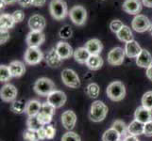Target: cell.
Here are the masks:
<instances>
[{"label":"cell","instance_id":"cell-1","mask_svg":"<svg viewBox=\"0 0 152 141\" xmlns=\"http://www.w3.org/2000/svg\"><path fill=\"white\" fill-rule=\"evenodd\" d=\"M108 106L101 101H96L92 103L89 118L94 122H100L104 121L108 114Z\"/></svg>","mask_w":152,"mask_h":141},{"label":"cell","instance_id":"cell-2","mask_svg":"<svg viewBox=\"0 0 152 141\" xmlns=\"http://www.w3.org/2000/svg\"><path fill=\"white\" fill-rule=\"evenodd\" d=\"M107 95L113 102L122 101L126 96V87L120 81L112 82L107 87Z\"/></svg>","mask_w":152,"mask_h":141},{"label":"cell","instance_id":"cell-3","mask_svg":"<svg viewBox=\"0 0 152 141\" xmlns=\"http://www.w3.org/2000/svg\"><path fill=\"white\" fill-rule=\"evenodd\" d=\"M49 12L51 16L56 20L64 19L69 13L67 4L64 0H51L49 4Z\"/></svg>","mask_w":152,"mask_h":141},{"label":"cell","instance_id":"cell-4","mask_svg":"<svg viewBox=\"0 0 152 141\" xmlns=\"http://www.w3.org/2000/svg\"><path fill=\"white\" fill-rule=\"evenodd\" d=\"M55 88L53 81L46 77L39 78L34 84V91L40 96H48L51 92L56 90Z\"/></svg>","mask_w":152,"mask_h":141},{"label":"cell","instance_id":"cell-5","mask_svg":"<svg viewBox=\"0 0 152 141\" xmlns=\"http://www.w3.org/2000/svg\"><path fill=\"white\" fill-rule=\"evenodd\" d=\"M55 109L56 108L52 106L48 102L42 103L41 110L36 117H37L38 121L43 124L44 126L45 125H48L51 122L52 118H53L55 114Z\"/></svg>","mask_w":152,"mask_h":141},{"label":"cell","instance_id":"cell-6","mask_svg":"<svg viewBox=\"0 0 152 141\" xmlns=\"http://www.w3.org/2000/svg\"><path fill=\"white\" fill-rule=\"evenodd\" d=\"M61 80L65 86L71 88H77L80 87V77L75 71L71 69H64L61 72Z\"/></svg>","mask_w":152,"mask_h":141},{"label":"cell","instance_id":"cell-7","mask_svg":"<svg viewBox=\"0 0 152 141\" xmlns=\"http://www.w3.org/2000/svg\"><path fill=\"white\" fill-rule=\"evenodd\" d=\"M69 16L73 23L77 25H84L87 19V12L82 6H74L69 12Z\"/></svg>","mask_w":152,"mask_h":141},{"label":"cell","instance_id":"cell-8","mask_svg":"<svg viewBox=\"0 0 152 141\" xmlns=\"http://www.w3.org/2000/svg\"><path fill=\"white\" fill-rule=\"evenodd\" d=\"M151 23L149 19L143 14H138L133 18L132 22V27L136 31V32L143 33L150 29Z\"/></svg>","mask_w":152,"mask_h":141},{"label":"cell","instance_id":"cell-9","mask_svg":"<svg viewBox=\"0 0 152 141\" xmlns=\"http://www.w3.org/2000/svg\"><path fill=\"white\" fill-rule=\"evenodd\" d=\"M125 49L121 47L113 48L108 54V63L112 66H120L123 64L125 59Z\"/></svg>","mask_w":152,"mask_h":141},{"label":"cell","instance_id":"cell-10","mask_svg":"<svg viewBox=\"0 0 152 141\" xmlns=\"http://www.w3.org/2000/svg\"><path fill=\"white\" fill-rule=\"evenodd\" d=\"M44 55L37 47H28L25 53V61L28 65H36L43 60Z\"/></svg>","mask_w":152,"mask_h":141},{"label":"cell","instance_id":"cell-11","mask_svg":"<svg viewBox=\"0 0 152 141\" xmlns=\"http://www.w3.org/2000/svg\"><path fill=\"white\" fill-rule=\"evenodd\" d=\"M66 94L61 90H54L48 96V103L55 108H60L64 106V103H66Z\"/></svg>","mask_w":152,"mask_h":141},{"label":"cell","instance_id":"cell-12","mask_svg":"<svg viewBox=\"0 0 152 141\" xmlns=\"http://www.w3.org/2000/svg\"><path fill=\"white\" fill-rule=\"evenodd\" d=\"M17 88L12 84H6L0 90V97L4 102H13L17 97Z\"/></svg>","mask_w":152,"mask_h":141},{"label":"cell","instance_id":"cell-13","mask_svg":"<svg viewBox=\"0 0 152 141\" xmlns=\"http://www.w3.org/2000/svg\"><path fill=\"white\" fill-rule=\"evenodd\" d=\"M45 36L40 31H30L27 36V43L28 47H38L45 43Z\"/></svg>","mask_w":152,"mask_h":141},{"label":"cell","instance_id":"cell-14","mask_svg":"<svg viewBox=\"0 0 152 141\" xmlns=\"http://www.w3.org/2000/svg\"><path fill=\"white\" fill-rule=\"evenodd\" d=\"M61 123L64 125V127L71 131L74 129L77 123V115L74 111L72 110H66L61 114Z\"/></svg>","mask_w":152,"mask_h":141},{"label":"cell","instance_id":"cell-15","mask_svg":"<svg viewBox=\"0 0 152 141\" xmlns=\"http://www.w3.org/2000/svg\"><path fill=\"white\" fill-rule=\"evenodd\" d=\"M122 8L129 14L138 15L142 10V2L140 0H125Z\"/></svg>","mask_w":152,"mask_h":141},{"label":"cell","instance_id":"cell-16","mask_svg":"<svg viewBox=\"0 0 152 141\" xmlns=\"http://www.w3.org/2000/svg\"><path fill=\"white\" fill-rule=\"evenodd\" d=\"M45 19L40 14L32 15L28 20V27L31 31H42L45 27Z\"/></svg>","mask_w":152,"mask_h":141},{"label":"cell","instance_id":"cell-17","mask_svg":"<svg viewBox=\"0 0 152 141\" xmlns=\"http://www.w3.org/2000/svg\"><path fill=\"white\" fill-rule=\"evenodd\" d=\"M55 48H56L57 53L59 54V56L62 59H70L72 56H74L73 48L70 46L69 43H65V41H59Z\"/></svg>","mask_w":152,"mask_h":141},{"label":"cell","instance_id":"cell-18","mask_svg":"<svg viewBox=\"0 0 152 141\" xmlns=\"http://www.w3.org/2000/svg\"><path fill=\"white\" fill-rule=\"evenodd\" d=\"M134 119L144 124L152 121V110H149L144 106L138 107L134 113Z\"/></svg>","mask_w":152,"mask_h":141},{"label":"cell","instance_id":"cell-19","mask_svg":"<svg viewBox=\"0 0 152 141\" xmlns=\"http://www.w3.org/2000/svg\"><path fill=\"white\" fill-rule=\"evenodd\" d=\"M45 62L51 68H59L62 64V59L57 53L56 48H52L45 55Z\"/></svg>","mask_w":152,"mask_h":141},{"label":"cell","instance_id":"cell-20","mask_svg":"<svg viewBox=\"0 0 152 141\" xmlns=\"http://www.w3.org/2000/svg\"><path fill=\"white\" fill-rule=\"evenodd\" d=\"M136 64L141 68H148L152 65V56L148 50L142 49L139 56L136 57Z\"/></svg>","mask_w":152,"mask_h":141},{"label":"cell","instance_id":"cell-21","mask_svg":"<svg viewBox=\"0 0 152 141\" xmlns=\"http://www.w3.org/2000/svg\"><path fill=\"white\" fill-rule=\"evenodd\" d=\"M142 51V48L139 45V43L136 40H132L129 41V43H126L125 45V53L126 56L130 59H133V57H137L139 54Z\"/></svg>","mask_w":152,"mask_h":141},{"label":"cell","instance_id":"cell-22","mask_svg":"<svg viewBox=\"0 0 152 141\" xmlns=\"http://www.w3.org/2000/svg\"><path fill=\"white\" fill-rule=\"evenodd\" d=\"M84 47L91 55H99L103 49L102 43L98 39H92L88 40Z\"/></svg>","mask_w":152,"mask_h":141},{"label":"cell","instance_id":"cell-23","mask_svg":"<svg viewBox=\"0 0 152 141\" xmlns=\"http://www.w3.org/2000/svg\"><path fill=\"white\" fill-rule=\"evenodd\" d=\"M9 68H10V74H12V77L22 76L26 72V67H25L24 63L21 61H18V60L10 62L9 65Z\"/></svg>","mask_w":152,"mask_h":141},{"label":"cell","instance_id":"cell-24","mask_svg":"<svg viewBox=\"0 0 152 141\" xmlns=\"http://www.w3.org/2000/svg\"><path fill=\"white\" fill-rule=\"evenodd\" d=\"M91 54L89 53L85 47H80L74 51V59L77 62L80 64H86Z\"/></svg>","mask_w":152,"mask_h":141},{"label":"cell","instance_id":"cell-25","mask_svg":"<svg viewBox=\"0 0 152 141\" xmlns=\"http://www.w3.org/2000/svg\"><path fill=\"white\" fill-rule=\"evenodd\" d=\"M144 130H145V124L138 121H136V119L132 121L128 125L129 134L134 135V137L143 134H144Z\"/></svg>","mask_w":152,"mask_h":141},{"label":"cell","instance_id":"cell-26","mask_svg":"<svg viewBox=\"0 0 152 141\" xmlns=\"http://www.w3.org/2000/svg\"><path fill=\"white\" fill-rule=\"evenodd\" d=\"M103 59L99 55H91L86 62V66L92 71H97L103 66Z\"/></svg>","mask_w":152,"mask_h":141},{"label":"cell","instance_id":"cell-27","mask_svg":"<svg viewBox=\"0 0 152 141\" xmlns=\"http://www.w3.org/2000/svg\"><path fill=\"white\" fill-rule=\"evenodd\" d=\"M42 107V103L37 100H30L27 103L26 113L28 117H36L39 114Z\"/></svg>","mask_w":152,"mask_h":141},{"label":"cell","instance_id":"cell-28","mask_svg":"<svg viewBox=\"0 0 152 141\" xmlns=\"http://www.w3.org/2000/svg\"><path fill=\"white\" fill-rule=\"evenodd\" d=\"M15 25L12 14L3 13L0 15V30H9Z\"/></svg>","mask_w":152,"mask_h":141},{"label":"cell","instance_id":"cell-29","mask_svg":"<svg viewBox=\"0 0 152 141\" xmlns=\"http://www.w3.org/2000/svg\"><path fill=\"white\" fill-rule=\"evenodd\" d=\"M116 36L118 40H120L121 41H124V43H129V41L133 40V34L132 32V30L129 27L124 25V27L120 29L118 32L116 33Z\"/></svg>","mask_w":152,"mask_h":141},{"label":"cell","instance_id":"cell-30","mask_svg":"<svg viewBox=\"0 0 152 141\" xmlns=\"http://www.w3.org/2000/svg\"><path fill=\"white\" fill-rule=\"evenodd\" d=\"M27 109V103L23 100H15L10 104V110L15 114L26 113Z\"/></svg>","mask_w":152,"mask_h":141},{"label":"cell","instance_id":"cell-31","mask_svg":"<svg viewBox=\"0 0 152 141\" xmlns=\"http://www.w3.org/2000/svg\"><path fill=\"white\" fill-rule=\"evenodd\" d=\"M120 138H121V135L113 128L108 129L102 135V141H118Z\"/></svg>","mask_w":152,"mask_h":141},{"label":"cell","instance_id":"cell-32","mask_svg":"<svg viewBox=\"0 0 152 141\" xmlns=\"http://www.w3.org/2000/svg\"><path fill=\"white\" fill-rule=\"evenodd\" d=\"M112 128L116 130V131L120 134V135H121V137H123V138H125L127 135H129L128 126L122 121H115L112 125Z\"/></svg>","mask_w":152,"mask_h":141},{"label":"cell","instance_id":"cell-33","mask_svg":"<svg viewBox=\"0 0 152 141\" xmlns=\"http://www.w3.org/2000/svg\"><path fill=\"white\" fill-rule=\"evenodd\" d=\"M27 124H28V129L36 132H38L42 127H44V125L38 121L37 117H28Z\"/></svg>","mask_w":152,"mask_h":141},{"label":"cell","instance_id":"cell-34","mask_svg":"<svg viewBox=\"0 0 152 141\" xmlns=\"http://www.w3.org/2000/svg\"><path fill=\"white\" fill-rule=\"evenodd\" d=\"M87 94L88 96L92 99H96L99 96V92H100V88L99 86L96 83H91L87 87Z\"/></svg>","mask_w":152,"mask_h":141},{"label":"cell","instance_id":"cell-35","mask_svg":"<svg viewBox=\"0 0 152 141\" xmlns=\"http://www.w3.org/2000/svg\"><path fill=\"white\" fill-rule=\"evenodd\" d=\"M12 74H10L9 66L1 65L0 66V81L1 82H7L12 78Z\"/></svg>","mask_w":152,"mask_h":141},{"label":"cell","instance_id":"cell-36","mask_svg":"<svg viewBox=\"0 0 152 141\" xmlns=\"http://www.w3.org/2000/svg\"><path fill=\"white\" fill-rule=\"evenodd\" d=\"M142 106L152 110V91H146L142 97Z\"/></svg>","mask_w":152,"mask_h":141},{"label":"cell","instance_id":"cell-37","mask_svg":"<svg viewBox=\"0 0 152 141\" xmlns=\"http://www.w3.org/2000/svg\"><path fill=\"white\" fill-rule=\"evenodd\" d=\"M24 139L25 141H40L38 133L29 129L24 132Z\"/></svg>","mask_w":152,"mask_h":141},{"label":"cell","instance_id":"cell-38","mask_svg":"<svg viewBox=\"0 0 152 141\" xmlns=\"http://www.w3.org/2000/svg\"><path fill=\"white\" fill-rule=\"evenodd\" d=\"M72 34H73V31L70 25H64V27H62L59 32L60 37L64 40L70 39L72 37Z\"/></svg>","mask_w":152,"mask_h":141},{"label":"cell","instance_id":"cell-39","mask_svg":"<svg viewBox=\"0 0 152 141\" xmlns=\"http://www.w3.org/2000/svg\"><path fill=\"white\" fill-rule=\"evenodd\" d=\"M61 141H81V139L77 134L72 132V131H69L62 135Z\"/></svg>","mask_w":152,"mask_h":141},{"label":"cell","instance_id":"cell-40","mask_svg":"<svg viewBox=\"0 0 152 141\" xmlns=\"http://www.w3.org/2000/svg\"><path fill=\"white\" fill-rule=\"evenodd\" d=\"M124 27V25L122 23V21L120 20H113L111 24H110V28L113 31V33H117L118 31Z\"/></svg>","mask_w":152,"mask_h":141},{"label":"cell","instance_id":"cell-41","mask_svg":"<svg viewBox=\"0 0 152 141\" xmlns=\"http://www.w3.org/2000/svg\"><path fill=\"white\" fill-rule=\"evenodd\" d=\"M12 18H13L15 23H21L24 20V18H25V13H24L23 10L17 9V10H15V12L12 14Z\"/></svg>","mask_w":152,"mask_h":141},{"label":"cell","instance_id":"cell-42","mask_svg":"<svg viewBox=\"0 0 152 141\" xmlns=\"http://www.w3.org/2000/svg\"><path fill=\"white\" fill-rule=\"evenodd\" d=\"M45 128V132H46V138L53 139L56 134V129L54 128L53 125L48 124V125H46Z\"/></svg>","mask_w":152,"mask_h":141},{"label":"cell","instance_id":"cell-43","mask_svg":"<svg viewBox=\"0 0 152 141\" xmlns=\"http://www.w3.org/2000/svg\"><path fill=\"white\" fill-rule=\"evenodd\" d=\"M10 39V34L8 30H0V43H6Z\"/></svg>","mask_w":152,"mask_h":141},{"label":"cell","instance_id":"cell-44","mask_svg":"<svg viewBox=\"0 0 152 141\" xmlns=\"http://www.w3.org/2000/svg\"><path fill=\"white\" fill-rule=\"evenodd\" d=\"M144 134L146 135V137H152V121L145 124Z\"/></svg>","mask_w":152,"mask_h":141},{"label":"cell","instance_id":"cell-45","mask_svg":"<svg viewBox=\"0 0 152 141\" xmlns=\"http://www.w3.org/2000/svg\"><path fill=\"white\" fill-rule=\"evenodd\" d=\"M17 2L24 8H28L32 5V0H17Z\"/></svg>","mask_w":152,"mask_h":141},{"label":"cell","instance_id":"cell-46","mask_svg":"<svg viewBox=\"0 0 152 141\" xmlns=\"http://www.w3.org/2000/svg\"><path fill=\"white\" fill-rule=\"evenodd\" d=\"M37 133H38L40 140H44V139L46 138V132H45V127H42Z\"/></svg>","mask_w":152,"mask_h":141},{"label":"cell","instance_id":"cell-47","mask_svg":"<svg viewBox=\"0 0 152 141\" xmlns=\"http://www.w3.org/2000/svg\"><path fill=\"white\" fill-rule=\"evenodd\" d=\"M46 0H32V5L34 7H43Z\"/></svg>","mask_w":152,"mask_h":141},{"label":"cell","instance_id":"cell-48","mask_svg":"<svg viewBox=\"0 0 152 141\" xmlns=\"http://www.w3.org/2000/svg\"><path fill=\"white\" fill-rule=\"evenodd\" d=\"M123 141H140V140L137 138V137H134V135L129 134V135H127V137H126L123 139Z\"/></svg>","mask_w":152,"mask_h":141},{"label":"cell","instance_id":"cell-49","mask_svg":"<svg viewBox=\"0 0 152 141\" xmlns=\"http://www.w3.org/2000/svg\"><path fill=\"white\" fill-rule=\"evenodd\" d=\"M145 74H146V76H148V78L152 81V65L149 66L148 69H146V72H145Z\"/></svg>","mask_w":152,"mask_h":141},{"label":"cell","instance_id":"cell-50","mask_svg":"<svg viewBox=\"0 0 152 141\" xmlns=\"http://www.w3.org/2000/svg\"><path fill=\"white\" fill-rule=\"evenodd\" d=\"M142 3L145 7L152 8V0H142Z\"/></svg>","mask_w":152,"mask_h":141},{"label":"cell","instance_id":"cell-51","mask_svg":"<svg viewBox=\"0 0 152 141\" xmlns=\"http://www.w3.org/2000/svg\"><path fill=\"white\" fill-rule=\"evenodd\" d=\"M1 2L4 3L5 5H10V4H13L15 2H17V0H1Z\"/></svg>","mask_w":152,"mask_h":141},{"label":"cell","instance_id":"cell-52","mask_svg":"<svg viewBox=\"0 0 152 141\" xmlns=\"http://www.w3.org/2000/svg\"><path fill=\"white\" fill-rule=\"evenodd\" d=\"M149 32H150V35L152 36V25H151V27H150V29H149Z\"/></svg>","mask_w":152,"mask_h":141},{"label":"cell","instance_id":"cell-53","mask_svg":"<svg viewBox=\"0 0 152 141\" xmlns=\"http://www.w3.org/2000/svg\"><path fill=\"white\" fill-rule=\"evenodd\" d=\"M118 141H123V140H121V139H120V140H118Z\"/></svg>","mask_w":152,"mask_h":141}]
</instances>
